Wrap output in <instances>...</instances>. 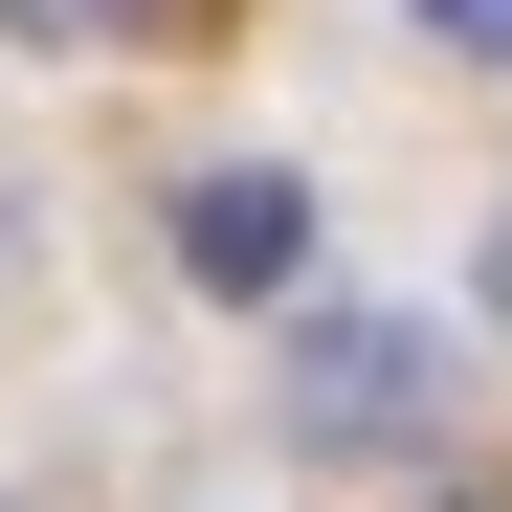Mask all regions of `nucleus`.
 Segmentation results:
<instances>
[{"mask_svg": "<svg viewBox=\"0 0 512 512\" xmlns=\"http://www.w3.org/2000/svg\"><path fill=\"white\" fill-rule=\"evenodd\" d=\"M179 268L268 312V290L312 268V179H268V156H223V179H179Z\"/></svg>", "mask_w": 512, "mask_h": 512, "instance_id": "nucleus-2", "label": "nucleus"}, {"mask_svg": "<svg viewBox=\"0 0 512 512\" xmlns=\"http://www.w3.org/2000/svg\"><path fill=\"white\" fill-rule=\"evenodd\" d=\"M290 446H334V468H379V446H423L446 423V334L423 312H290Z\"/></svg>", "mask_w": 512, "mask_h": 512, "instance_id": "nucleus-1", "label": "nucleus"}, {"mask_svg": "<svg viewBox=\"0 0 512 512\" xmlns=\"http://www.w3.org/2000/svg\"><path fill=\"white\" fill-rule=\"evenodd\" d=\"M201 23H223V0H134V45H201Z\"/></svg>", "mask_w": 512, "mask_h": 512, "instance_id": "nucleus-5", "label": "nucleus"}, {"mask_svg": "<svg viewBox=\"0 0 512 512\" xmlns=\"http://www.w3.org/2000/svg\"><path fill=\"white\" fill-rule=\"evenodd\" d=\"M423 23H446V45H468V67H512V0H423Z\"/></svg>", "mask_w": 512, "mask_h": 512, "instance_id": "nucleus-4", "label": "nucleus"}, {"mask_svg": "<svg viewBox=\"0 0 512 512\" xmlns=\"http://www.w3.org/2000/svg\"><path fill=\"white\" fill-rule=\"evenodd\" d=\"M490 312H512V223H490Z\"/></svg>", "mask_w": 512, "mask_h": 512, "instance_id": "nucleus-6", "label": "nucleus"}, {"mask_svg": "<svg viewBox=\"0 0 512 512\" xmlns=\"http://www.w3.org/2000/svg\"><path fill=\"white\" fill-rule=\"evenodd\" d=\"M23 45H134V0H0Z\"/></svg>", "mask_w": 512, "mask_h": 512, "instance_id": "nucleus-3", "label": "nucleus"}]
</instances>
